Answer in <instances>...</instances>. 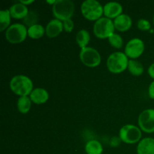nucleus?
Segmentation results:
<instances>
[{
    "label": "nucleus",
    "mask_w": 154,
    "mask_h": 154,
    "mask_svg": "<svg viewBox=\"0 0 154 154\" xmlns=\"http://www.w3.org/2000/svg\"><path fill=\"white\" fill-rule=\"evenodd\" d=\"M10 88L13 93L20 96H27L32 91L33 84L25 75H16L10 81Z\"/></svg>",
    "instance_id": "f257e3e1"
},
{
    "label": "nucleus",
    "mask_w": 154,
    "mask_h": 154,
    "mask_svg": "<svg viewBox=\"0 0 154 154\" xmlns=\"http://www.w3.org/2000/svg\"><path fill=\"white\" fill-rule=\"evenodd\" d=\"M75 11V4L71 0H57L53 5V14L57 19L65 21L71 19Z\"/></svg>",
    "instance_id": "f03ea898"
},
{
    "label": "nucleus",
    "mask_w": 154,
    "mask_h": 154,
    "mask_svg": "<svg viewBox=\"0 0 154 154\" xmlns=\"http://www.w3.org/2000/svg\"><path fill=\"white\" fill-rule=\"evenodd\" d=\"M128 57L123 52L112 53L107 60V67L108 70L114 74L123 72L128 68Z\"/></svg>",
    "instance_id": "7ed1b4c3"
},
{
    "label": "nucleus",
    "mask_w": 154,
    "mask_h": 154,
    "mask_svg": "<svg viewBox=\"0 0 154 154\" xmlns=\"http://www.w3.org/2000/svg\"><path fill=\"white\" fill-rule=\"evenodd\" d=\"M81 13L89 20H98L100 19L104 9L102 5L96 0H86L81 4Z\"/></svg>",
    "instance_id": "20e7f679"
},
{
    "label": "nucleus",
    "mask_w": 154,
    "mask_h": 154,
    "mask_svg": "<svg viewBox=\"0 0 154 154\" xmlns=\"http://www.w3.org/2000/svg\"><path fill=\"white\" fill-rule=\"evenodd\" d=\"M114 22L108 17H101L96 21L93 26L95 35L101 39L107 38L114 33Z\"/></svg>",
    "instance_id": "39448f33"
},
{
    "label": "nucleus",
    "mask_w": 154,
    "mask_h": 154,
    "mask_svg": "<svg viewBox=\"0 0 154 154\" xmlns=\"http://www.w3.org/2000/svg\"><path fill=\"white\" fill-rule=\"evenodd\" d=\"M28 34L26 27L21 23H14L7 29L5 32L6 39L11 44H19L23 42Z\"/></svg>",
    "instance_id": "423d86ee"
},
{
    "label": "nucleus",
    "mask_w": 154,
    "mask_h": 154,
    "mask_svg": "<svg viewBox=\"0 0 154 154\" xmlns=\"http://www.w3.org/2000/svg\"><path fill=\"white\" fill-rule=\"evenodd\" d=\"M119 135L120 140H122L123 142L126 144H135L141 139L142 134L141 129L138 126L127 124L120 129Z\"/></svg>",
    "instance_id": "0eeeda50"
},
{
    "label": "nucleus",
    "mask_w": 154,
    "mask_h": 154,
    "mask_svg": "<svg viewBox=\"0 0 154 154\" xmlns=\"http://www.w3.org/2000/svg\"><path fill=\"white\" fill-rule=\"evenodd\" d=\"M80 59L86 66L90 68L96 67L101 63V56L99 53L90 47H86L81 49L80 52Z\"/></svg>",
    "instance_id": "6e6552de"
},
{
    "label": "nucleus",
    "mask_w": 154,
    "mask_h": 154,
    "mask_svg": "<svg viewBox=\"0 0 154 154\" xmlns=\"http://www.w3.org/2000/svg\"><path fill=\"white\" fill-rule=\"evenodd\" d=\"M138 125L147 133L154 132V109H146L138 117Z\"/></svg>",
    "instance_id": "1a4fd4ad"
},
{
    "label": "nucleus",
    "mask_w": 154,
    "mask_h": 154,
    "mask_svg": "<svg viewBox=\"0 0 154 154\" xmlns=\"http://www.w3.org/2000/svg\"><path fill=\"white\" fill-rule=\"evenodd\" d=\"M144 51V43L140 38H132L129 41L125 48V54L128 57L136 59L141 57Z\"/></svg>",
    "instance_id": "9d476101"
},
{
    "label": "nucleus",
    "mask_w": 154,
    "mask_h": 154,
    "mask_svg": "<svg viewBox=\"0 0 154 154\" xmlns=\"http://www.w3.org/2000/svg\"><path fill=\"white\" fill-rule=\"evenodd\" d=\"M104 14L108 18H117V17L122 14L123 7L121 4L116 2H110L105 5L103 7Z\"/></svg>",
    "instance_id": "9b49d317"
},
{
    "label": "nucleus",
    "mask_w": 154,
    "mask_h": 154,
    "mask_svg": "<svg viewBox=\"0 0 154 154\" xmlns=\"http://www.w3.org/2000/svg\"><path fill=\"white\" fill-rule=\"evenodd\" d=\"M63 30V23L58 19H54L50 21L45 29V32L49 38L58 36Z\"/></svg>",
    "instance_id": "f8f14e48"
},
{
    "label": "nucleus",
    "mask_w": 154,
    "mask_h": 154,
    "mask_svg": "<svg viewBox=\"0 0 154 154\" xmlns=\"http://www.w3.org/2000/svg\"><path fill=\"white\" fill-rule=\"evenodd\" d=\"M114 27L120 32H126L131 28L132 24V19L129 15L122 14L114 19Z\"/></svg>",
    "instance_id": "ddd939ff"
},
{
    "label": "nucleus",
    "mask_w": 154,
    "mask_h": 154,
    "mask_svg": "<svg viewBox=\"0 0 154 154\" xmlns=\"http://www.w3.org/2000/svg\"><path fill=\"white\" fill-rule=\"evenodd\" d=\"M49 99V93L45 89L35 88L30 93V99L35 104L41 105L47 102Z\"/></svg>",
    "instance_id": "4468645a"
},
{
    "label": "nucleus",
    "mask_w": 154,
    "mask_h": 154,
    "mask_svg": "<svg viewBox=\"0 0 154 154\" xmlns=\"http://www.w3.org/2000/svg\"><path fill=\"white\" fill-rule=\"evenodd\" d=\"M138 154H154V138H143L137 147Z\"/></svg>",
    "instance_id": "2eb2a0df"
},
{
    "label": "nucleus",
    "mask_w": 154,
    "mask_h": 154,
    "mask_svg": "<svg viewBox=\"0 0 154 154\" xmlns=\"http://www.w3.org/2000/svg\"><path fill=\"white\" fill-rule=\"evenodd\" d=\"M8 10L11 17L14 19H23L29 12L26 5L20 2L13 5Z\"/></svg>",
    "instance_id": "dca6fc26"
},
{
    "label": "nucleus",
    "mask_w": 154,
    "mask_h": 154,
    "mask_svg": "<svg viewBox=\"0 0 154 154\" xmlns=\"http://www.w3.org/2000/svg\"><path fill=\"white\" fill-rule=\"evenodd\" d=\"M85 150L87 154H102L103 147L99 141L96 140H90L86 144Z\"/></svg>",
    "instance_id": "f3484780"
},
{
    "label": "nucleus",
    "mask_w": 154,
    "mask_h": 154,
    "mask_svg": "<svg viewBox=\"0 0 154 154\" xmlns=\"http://www.w3.org/2000/svg\"><path fill=\"white\" fill-rule=\"evenodd\" d=\"M90 36L88 32L86 29H81L76 35V42L80 48H86L90 42Z\"/></svg>",
    "instance_id": "a211bd4d"
},
{
    "label": "nucleus",
    "mask_w": 154,
    "mask_h": 154,
    "mask_svg": "<svg viewBox=\"0 0 154 154\" xmlns=\"http://www.w3.org/2000/svg\"><path fill=\"white\" fill-rule=\"evenodd\" d=\"M31 99L28 96H20L17 100L18 111L22 114H26L31 108Z\"/></svg>",
    "instance_id": "6ab92c4d"
},
{
    "label": "nucleus",
    "mask_w": 154,
    "mask_h": 154,
    "mask_svg": "<svg viewBox=\"0 0 154 154\" xmlns=\"http://www.w3.org/2000/svg\"><path fill=\"white\" fill-rule=\"evenodd\" d=\"M128 69H129V72L135 76H139V75H142L144 72L143 65L140 62L135 60H129Z\"/></svg>",
    "instance_id": "aec40b11"
},
{
    "label": "nucleus",
    "mask_w": 154,
    "mask_h": 154,
    "mask_svg": "<svg viewBox=\"0 0 154 154\" xmlns=\"http://www.w3.org/2000/svg\"><path fill=\"white\" fill-rule=\"evenodd\" d=\"M45 32V28L40 24H35L28 29V35L33 39L40 38L44 35Z\"/></svg>",
    "instance_id": "412c9836"
},
{
    "label": "nucleus",
    "mask_w": 154,
    "mask_h": 154,
    "mask_svg": "<svg viewBox=\"0 0 154 154\" xmlns=\"http://www.w3.org/2000/svg\"><path fill=\"white\" fill-rule=\"evenodd\" d=\"M11 17L10 11L8 9L0 11V31H4L10 26Z\"/></svg>",
    "instance_id": "4be33fe9"
},
{
    "label": "nucleus",
    "mask_w": 154,
    "mask_h": 154,
    "mask_svg": "<svg viewBox=\"0 0 154 154\" xmlns=\"http://www.w3.org/2000/svg\"><path fill=\"white\" fill-rule=\"evenodd\" d=\"M38 15L37 12L34 11H29L26 16L23 19V23L26 26H28L29 27L38 24Z\"/></svg>",
    "instance_id": "5701e85b"
},
{
    "label": "nucleus",
    "mask_w": 154,
    "mask_h": 154,
    "mask_svg": "<svg viewBox=\"0 0 154 154\" xmlns=\"http://www.w3.org/2000/svg\"><path fill=\"white\" fill-rule=\"evenodd\" d=\"M108 42L111 44V46L117 49H120L123 45V40L122 37L120 35L116 34V33H114L108 38Z\"/></svg>",
    "instance_id": "b1692460"
},
{
    "label": "nucleus",
    "mask_w": 154,
    "mask_h": 154,
    "mask_svg": "<svg viewBox=\"0 0 154 154\" xmlns=\"http://www.w3.org/2000/svg\"><path fill=\"white\" fill-rule=\"evenodd\" d=\"M137 26L141 31H147L150 29V23L145 19H140L137 23Z\"/></svg>",
    "instance_id": "393cba45"
},
{
    "label": "nucleus",
    "mask_w": 154,
    "mask_h": 154,
    "mask_svg": "<svg viewBox=\"0 0 154 154\" xmlns=\"http://www.w3.org/2000/svg\"><path fill=\"white\" fill-rule=\"evenodd\" d=\"M63 29L67 32H71L74 29V23L71 19L63 21Z\"/></svg>",
    "instance_id": "a878e982"
},
{
    "label": "nucleus",
    "mask_w": 154,
    "mask_h": 154,
    "mask_svg": "<svg viewBox=\"0 0 154 154\" xmlns=\"http://www.w3.org/2000/svg\"><path fill=\"white\" fill-rule=\"evenodd\" d=\"M148 93L150 99H154V81L150 84V85L149 86Z\"/></svg>",
    "instance_id": "bb28decb"
},
{
    "label": "nucleus",
    "mask_w": 154,
    "mask_h": 154,
    "mask_svg": "<svg viewBox=\"0 0 154 154\" xmlns=\"http://www.w3.org/2000/svg\"><path fill=\"white\" fill-rule=\"evenodd\" d=\"M148 74L153 79H154V63L150 65V67L148 68Z\"/></svg>",
    "instance_id": "cd10ccee"
},
{
    "label": "nucleus",
    "mask_w": 154,
    "mask_h": 154,
    "mask_svg": "<svg viewBox=\"0 0 154 154\" xmlns=\"http://www.w3.org/2000/svg\"><path fill=\"white\" fill-rule=\"evenodd\" d=\"M20 2L26 5L32 4V2H34V1H33V0H29V1H23V0H21V1H20Z\"/></svg>",
    "instance_id": "c85d7f7f"
},
{
    "label": "nucleus",
    "mask_w": 154,
    "mask_h": 154,
    "mask_svg": "<svg viewBox=\"0 0 154 154\" xmlns=\"http://www.w3.org/2000/svg\"><path fill=\"white\" fill-rule=\"evenodd\" d=\"M47 2L50 3V4H53V5H54V3L56 2V1H55V0H54V1H47Z\"/></svg>",
    "instance_id": "c756f323"
},
{
    "label": "nucleus",
    "mask_w": 154,
    "mask_h": 154,
    "mask_svg": "<svg viewBox=\"0 0 154 154\" xmlns=\"http://www.w3.org/2000/svg\"><path fill=\"white\" fill-rule=\"evenodd\" d=\"M153 25H154V15H153Z\"/></svg>",
    "instance_id": "7c9ffc66"
}]
</instances>
